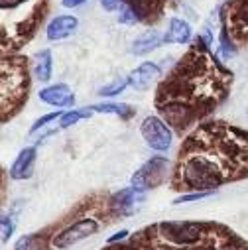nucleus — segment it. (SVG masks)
Listing matches in <instances>:
<instances>
[{
    "instance_id": "nucleus-1",
    "label": "nucleus",
    "mask_w": 248,
    "mask_h": 250,
    "mask_svg": "<svg viewBox=\"0 0 248 250\" xmlns=\"http://www.w3.org/2000/svg\"><path fill=\"white\" fill-rule=\"evenodd\" d=\"M232 83L234 73L211 49V43L197 36L169 73L160 79L154 106L177 134H189L228 99Z\"/></svg>"
},
{
    "instance_id": "nucleus-2",
    "label": "nucleus",
    "mask_w": 248,
    "mask_h": 250,
    "mask_svg": "<svg viewBox=\"0 0 248 250\" xmlns=\"http://www.w3.org/2000/svg\"><path fill=\"white\" fill-rule=\"evenodd\" d=\"M248 177V130L225 120H205L183 138L171 169V189L215 191Z\"/></svg>"
},
{
    "instance_id": "nucleus-3",
    "label": "nucleus",
    "mask_w": 248,
    "mask_h": 250,
    "mask_svg": "<svg viewBox=\"0 0 248 250\" xmlns=\"http://www.w3.org/2000/svg\"><path fill=\"white\" fill-rule=\"evenodd\" d=\"M227 230L215 221H162L140 229L124 244H108V250H207Z\"/></svg>"
},
{
    "instance_id": "nucleus-4",
    "label": "nucleus",
    "mask_w": 248,
    "mask_h": 250,
    "mask_svg": "<svg viewBox=\"0 0 248 250\" xmlns=\"http://www.w3.org/2000/svg\"><path fill=\"white\" fill-rule=\"evenodd\" d=\"M108 223H114L110 195H91L75 205L67 217L59 219V223L34 232L32 250H65L99 232L101 227Z\"/></svg>"
},
{
    "instance_id": "nucleus-5",
    "label": "nucleus",
    "mask_w": 248,
    "mask_h": 250,
    "mask_svg": "<svg viewBox=\"0 0 248 250\" xmlns=\"http://www.w3.org/2000/svg\"><path fill=\"white\" fill-rule=\"evenodd\" d=\"M49 14V0H0V45L2 55L18 53L41 30Z\"/></svg>"
},
{
    "instance_id": "nucleus-6",
    "label": "nucleus",
    "mask_w": 248,
    "mask_h": 250,
    "mask_svg": "<svg viewBox=\"0 0 248 250\" xmlns=\"http://www.w3.org/2000/svg\"><path fill=\"white\" fill-rule=\"evenodd\" d=\"M0 83H2V122L12 120L28 103L32 77L30 63L20 53L2 55L0 59Z\"/></svg>"
},
{
    "instance_id": "nucleus-7",
    "label": "nucleus",
    "mask_w": 248,
    "mask_h": 250,
    "mask_svg": "<svg viewBox=\"0 0 248 250\" xmlns=\"http://www.w3.org/2000/svg\"><path fill=\"white\" fill-rule=\"evenodd\" d=\"M221 28L234 45H248V0H227L219 8Z\"/></svg>"
},
{
    "instance_id": "nucleus-8",
    "label": "nucleus",
    "mask_w": 248,
    "mask_h": 250,
    "mask_svg": "<svg viewBox=\"0 0 248 250\" xmlns=\"http://www.w3.org/2000/svg\"><path fill=\"white\" fill-rule=\"evenodd\" d=\"M120 10H128L134 18L136 24L144 26H158L167 10H173L179 0H118Z\"/></svg>"
},
{
    "instance_id": "nucleus-9",
    "label": "nucleus",
    "mask_w": 248,
    "mask_h": 250,
    "mask_svg": "<svg viewBox=\"0 0 248 250\" xmlns=\"http://www.w3.org/2000/svg\"><path fill=\"white\" fill-rule=\"evenodd\" d=\"M171 171V164L167 158L164 156H154L152 160H148L134 175H132V187L142 193V191H148V189H156V187H160L167 175Z\"/></svg>"
},
{
    "instance_id": "nucleus-10",
    "label": "nucleus",
    "mask_w": 248,
    "mask_h": 250,
    "mask_svg": "<svg viewBox=\"0 0 248 250\" xmlns=\"http://www.w3.org/2000/svg\"><path fill=\"white\" fill-rule=\"evenodd\" d=\"M140 132L146 140V144L152 150L158 152H165L171 146V128L167 126V122L160 116H146L142 120Z\"/></svg>"
},
{
    "instance_id": "nucleus-11",
    "label": "nucleus",
    "mask_w": 248,
    "mask_h": 250,
    "mask_svg": "<svg viewBox=\"0 0 248 250\" xmlns=\"http://www.w3.org/2000/svg\"><path fill=\"white\" fill-rule=\"evenodd\" d=\"M136 199H138V191L134 187H126V189H120L118 193L110 195V211L114 221L130 217L136 213Z\"/></svg>"
},
{
    "instance_id": "nucleus-12",
    "label": "nucleus",
    "mask_w": 248,
    "mask_h": 250,
    "mask_svg": "<svg viewBox=\"0 0 248 250\" xmlns=\"http://www.w3.org/2000/svg\"><path fill=\"white\" fill-rule=\"evenodd\" d=\"M40 101H43L45 104H51V106H73L75 104V95L71 93V89L63 83H57V85H51V87H45L40 91Z\"/></svg>"
},
{
    "instance_id": "nucleus-13",
    "label": "nucleus",
    "mask_w": 248,
    "mask_h": 250,
    "mask_svg": "<svg viewBox=\"0 0 248 250\" xmlns=\"http://www.w3.org/2000/svg\"><path fill=\"white\" fill-rule=\"evenodd\" d=\"M162 75L160 67L152 61H146L140 67H136L130 75H128V81H130V87L136 89V91H148L152 87L154 81H158V77Z\"/></svg>"
},
{
    "instance_id": "nucleus-14",
    "label": "nucleus",
    "mask_w": 248,
    "mask_h": 250,
    "mask_svg": "<svg viewBox=\"0 0 248 250\" xmlns=\"http://www.w3.org/2000/svg\"><path fill=\"white\" fill-rule=\"evenodd\" d=\"M79 20L75 16H55L47 28H45V36L49 42H59V40H65L69 36H73V32L77 30Z\"/></svg>"
},
{
    "instance_id": "nucleus-15",
    "label": "nucleus",
    "mask_w": 248,
    "mask_h": 250,
    "mask_svg": "<svg viewBox=\"0 0 248 250\" xmlns=\"http://www.w3.org/2000/svg\"><path fill=\"white\" fill-rule=\"evenodd\" d=\"M36 154H38L36 146L24 148V150L18 154V158L14 160V164H12L10 171H8L10 177L16 179V181H22V179L32 177V173H34V164H36Z\"/></svg>"
},
{
    "instance_id": "nucleus-16",
    "label": "nucleus",
    "mask_w": 248,
    "mask_h": 250,
    "mask_svg": "<svg viewBox=\"0 0 248 250\" xmlns=\"http://www.w3.org/2000/svg\"><path fill=\"white\" fill-rule=\"evenodd\" d=\"M191 26L185 22V20H179V18H171L169 20V28L164 36V43H189L193 42L191 40Z\"/></svg>"
},
{
    "instance_id": "nucleus-17",
    "label": "nucleus",
    "mask_w": 248,
    "mask_h": 250,
    "mask_svg": "<svg viewBox=\"0 0 248 250\" xmlns=\"http://www.w3.org/2000/svg\"><path fill=\"white\" fill-rule=\"evenodd\" d=\"M164 43V36L158 32V30H148L146 34H142L134 43H132V53L134 55H146V53H150L152 49H156V47H160Z\"/></svg>"
},
{
    "instance_id": "nucleus-18",
    "label": "nucleus",
    "mask_w": 248,
    "mask_h": 250,
    "mask_svg": "<svg viewBox=\"0 0 248 250\" xmlns=\"http://www.w3.org/2000/svg\"><path fill=\"white\" fill-rule=\"evenodd\" d=\"M34 75L40 81H49L51 79V69H53V57L49 49H41L40 53L34 55Z\"/></svg>"
},
{
    "instance_id": "nucleus-19",
    "label": "nucleus",
    "mask_w": 248,
    "mask_h": 250,
    "mask_svg": "<svg viewBox=\"0 0 248 250\" xmlns=\"http://www.w3.org/2000/svg\"><path fill=\"white\" fill-rule=\"evenodd\" d=\"M207 250H248V242L244 238H240L234 230H227L213 246H209Z\"/></svg>"
},
{
    "instance_id": "nucleus-20",
    "label": "nucleus",
    "mask_w": 248,
    "mask_h": 250,
    "mask_svg": "<svg viewBox=\"0 0 248 250\" xmlns=\"http://www.w3.org/2000/svg\"><path fill=\"white\" fill-rule=\"evenodd\" d=\"M93 112H110V114H118L120 118L128 120L130 116H134L136 108H132L130 104H116V103H103V104H93L89 106Z\"/></svg>"
},
{
    "instance_id": "nucleus-21",
    "label": "nucleus",
    "mask_w": 248,
    "mask_h": 250,
    "mask_svg": "<svg viewBox=\"0 0 248 250\" xmlns=\"http://www.w3.org/2000/svg\"><path fill=\"white\" fill-rule=\"evenodd\" d=\"M91 114H93V110L89 106L87 108L69 110V112H65L63 116L59 118V128H69V126H73V124H77L81 118H91Z\"/></svg>"
},
{
    "instance_id": "nucleus-22",
    "label": "nucleus",
    "mask_w": 248,
    "mask_h": 250,
    "mask_svg": "<svg viewBox=\"0 0 248 250\" xmlns=\"http://www.w3.org/2000/svg\"><path fill=\"white\" fill-rule=\"evenodd\" d=\"M128 85H130L128 77H126V79H116L114 83H110V85H106V87L99 89V95H101V97H114V95L122 93V91L126 89Z\"/></svg>"
},
{
    "instance_id": "nucleus-23",
    "label": "nucleus",
    "mask_w": 248,
    "mask_h": 250,
    "mask_svg": "<svg viewBox=\"0 0 248 250\" xmlns=\"http://www.w3.org/2000/svg\"><path fill=\"white\" fill-rule=\"evenodd\" d=\"M215 191H195V193H183L179 195L173 203H189V201H199V199H207L211 197Z\"/></svg>"
},
{
    "instance_id": "nucleus-24",
    "label": "nucleus",
    "mask_w": 248,
    "mask_h": 250,
    "mask_svg": "<svg viewBox=\"0 0 248 250\" xmlns=\"http://www.w3.org/2000/svg\"><path fill=\"white\" fill-rule=\"evenodd\" d=\"M63 114H65V112H59V110H57V112H49V114H45V116L38 118V120L34 122V126L30 128V134L38 132L40 128H43V126H45V124H47V122H51V120H55V118H61V116H63Z\"/></svg>"
},
{
    "instance_id": "nucleus-25",
    "label": "nucleus",
    "mask_w": 248,
    "mask_h": 250,
    "mask_svg": "<svg viewBox=\"0 0 248 250\" xmlns=\"http://www.w3.org/2000/svg\"><path fill=\"white\" fill-rule=\"evenodd\" d=\"M0 223H2V244H6L8 242V238L14 234V221H12V217H8L6 213L2 215V219H0Z\"/></svg>"
},
{
    "instance_id": "nucleus-26",
    "label": "nucleus",
    "mask_w": 248,
    "mask_h": 250,
    "mask_svg": "<svg viewBox=\"0 0 248 250\" xmlns=\"http://www.w3.org/2000/svg\"><path fill=\"white\" fill-rule=\"evenodd\" d=\"M32 244H34V234H26L16 242L14 250H32Z\"/></svg>"
},
{
    "instance_id": "nucleus-27",
    "label": "nucleus",
    "mask_w": 248,
    "mask_h": 250,
    "mask_svg": "<svg viewBox=\"0 0 248 250\" xmlns=\"http://www.w3.org/2000/svg\"><path fill=\"white\" fill-rule=\"evenodd\" d=\"M128 234H130V232H128L126 229H122V230H118L116 234L108 236V240H106V242H108V244H116V242H122V240H126V238H128Z\"/></svg>"
},
{
    "instance_id": "nucleus-28",
    "label": "nucleus",
    "mask_w": 248,
    "mask_h": 250,
    "mask_svg": "<svg viewBox=\"0 0 248 250\" xmlns=\"http://www.w3.org/2000/svg\"><path fill=\"white\" fill-rule=\"evenodd\" d=\"M101 4H103V8L108 10V12L120 10V2H118V0H101Z\"/></svg>"
},
{
    "instance_id": "nucleus-29",
    "label": "nucleus",
    "mask_w": 248,
    "mask_h": 250,
    "mask_svg": "<svg viewBox=\"0 0 248 250\" xmlns=\"http://www.w3.org/2000/svg\"><path fill=\"white\" fill-rule=\"evenodd\" d=\"M85 2V0H61V4H63L65 8H77Z\"/></svg>"
},
{
    "instance_id": "nucleus-30",
    "label": "nucleus",
    "mask_w": 248,
    "mask_h": 250,
    "mask_svg": "<svg viewBox=\"0 0 248 250\" xmlns=\"http://www.w3.org/2000/svg\"><path fill=\"white\" fill-rule=\"evenodd\" d=\"M104 250H108V248H104Z\"/></svg>"
}]
</instances>
